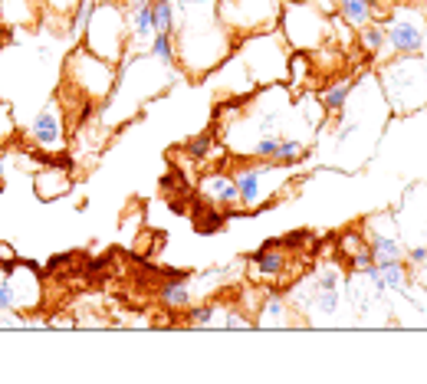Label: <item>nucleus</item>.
I'll list each match as a JSON object with an SVG mask.
<instances>
[{
	"label": "nucleus",
	"mask_w": 427,
	"mask_h": 384,
	"mask_svg": "<svg viewBox=\"0 0 427 384\" xmlns=\"http://www.w3.org/2000/svg\"><path fill=\"white\" fill-rule=\"evenodd\" d=\"M381 27H385V47H391L398 56H414L427 43L424 27L411 20H381Z\"/></svg>",
	"instance_id": "nucleus-3"
},
{
	"label": "nucleus",
	"mask_w": 427,
	"mask_h": 384,
	"mask_svg": "<svg viewBox=\"0 0 427 384\" xmlns=\"http://www.w3.org/2000/svg\"><path fill=\"white\" fill-rule=\"evenodd\" d=\"M95 13V0H79V7H76V20H73V33H85V27H89V20H92Z\"/></svg>",
	"instance_id": "nucleus-23"
},
{
	"label": "nucleus",
	"mask_w": 427,
	"mask_h": 384,
	"mask_svg": "<svg viewBox=\"0 0 427 384\" xmlns=\"http://www.w3.org/2000/svg\"><path fill=\"white\" fill-rule=\"evenodd\" d=\"M313 309H319L323 316H332L335 309H339V292H335V289H319V292H315Z\"/></svg>",
	"instance_id": "nucleus-22"
},
{
	"label": "nucleus",
	"mask_w": 427,
	"mask_h": 384,
	"mask_svg": "<svg viewBox=\"0 0 427 384\" xmlns=\"http://www.w3.org/2000/svg\"><path fill=\"white\" fill-rule=\"evenodd\" d=\"M339 10H342V20L355 30H361L365 23H375V20H378L375 0H339Z\"/></svg>",
	"instance_id": "nucleus-11"
},
{
	"label": "nucleus",
	"mask_w": 427,
	"mask_h": 384,
	"mask_svg": "<svg viewBox=\"0 0 427 384\" xmlns=\"http://www.w3.org/2000/svg\"><path fill=\"white\" fill-rule=\"evenodd\" d=\"M230 178H234L240 191V204L243 207H260V201H263V168H243V171L230 174Z\"/></svg>",
	"instance_id": "nucleus-9"
},
{
	"label": "nucleus",
	"mask_w": 427,
	"mask_h": 384,
	"mask_svg": "<svg viewBox=\"0 0 427 384\" xmlns=\"http://www.w3.org/2000/svg\"><path fill=\"white\" fill-rule=\"evenodd\" d=\"M152 56L162 63L164 69H174V37L171 33H155L152 37Z\"/></svg>",
	"instance_id": "nucleus-14"
},
{
	"label": "nucleus",
	"mask_w": 427,
	"mask_h": 384,
	"mask_svg": "<svg viewBox=\"0 0 427 384\" xmlns=\"http://www.w3.org/2000/svg\"><path fill=\"white\" fill-rule=\"evenodd\" d=\"M299 158H306V144L299 138H279V148H276V164H296Z\"/></svg>",
	"instance_id": "nucleus-17"
},
{
	"label": "nucleus",
	"mask_w": 427,
	"mask_h": 384,
	"mask_svg": "<svg viewBox=\"0 0 427 384\" xmlns=\"http://www.w3.org/2000/svg\"><path fill=\"white\" fill-rule=\"evenodd\" d=\"M355 82H359L355 76L339 79L332 89H325V92H323V99H319V102H323V109L329 112V116H339L342 109L349 106V96H351V89H355Z\"/></svg>",
	"instance_id": "nucleus-12"
},
{
	"label": "nucleus",
	"mask_w": 427,
	"mask_h": 384,
	"mask_svg": "<svg viewBox=\"0 0 427 384\" xmlns=\"http://www.w3.org/2000/svg\"><path fill=\"white\" fill-rule=\"evenodd\" d=\"M355 132H359V125H355V122H345V125L335 132V138H339V142H345V138H351Z\"/></svg>",
	"instance_id": "nucleus-28"
},
{
	"label": "nucleus",
	"mask_w": 427,
	"mask_h": 384,
	"mask_svg": "<svg viewBox=\"0 0 427 384\" xmlns=\"http://www.w3.org/2000/svg\"><path fill=\"white\" fill-rule=\"evenodd\" d=\"M250 263H253L256 276L276 279V276H283V269H286V263H289V256L283 253V243L270 240V243H263V247H260L253 256H250Z\"/></svg>",
	"instance_id": "nucleus-4"
},
{
	"label": "nucleus",
	"mask_w": 427,
	"mask_h": 384,
	"mask_svg": "<svg viewBox=\"0 0 427 384\" xmlns=\"http://www.w3.org/2000/svg\"><path fill=\"white\" fill-rule=\"evenodd\" d=\"M404 256H408V263H414V266H424L427 263V247H414V250H408Z\"/></svg>",
	"instance_id": "nucleus-26"
},
{
	"label": "nucleus",
	"mask_w": 427,
	"mask_h": 384,
	"mask_svg": "<svg viewBox=\"0 0 427 384\" xmlns=\"http://www.w3.org/2000/svg\"><path fill=\"white\" fill-rule=\"evenodd\" d=\"M260 309H263V312H260V326H283L286 322V309L276 296H266V302Z\"/></svg>",
	"instance_id": "nucleus-19"
},
{
	"label": "nucleus",
	"mask_w": 427,
	"mask_h": 384,
	"mask_svg": "<svg viewBox=\"0 0 427 384\" xmlns=\"http://www.w3.org/2000/svg\"><path fill=\"white\" fill-rule=\"evenodd\" d=\"M349 266L355 269V273H365L368 266H375V256H371L368 243H365V247H359L355 253H349Z\"/></svg>",
	"instance_id": "nucleus-25"
},
{
	"label": "nucleus",
	"mask_w": 427,
	"mask_h": 384,
	"mask_svg": "<svg viewBox=\"0 0 427 384\" xmlns=\"http://www.w3.org/2000/svg\"><path fill=\"white\" fill-rule=\"evenodd\" d=\"M152 20L155 33H171L174 37V7H171V0H152Z\"/></svg>",
	"instance_id": "nucleus-15"
},
{
	"label": "nucleus",
	"mask_w": 427,
	"mask_h": 384,
	"mask_svg": "<svg viewBox=\"0 0 427 384\" xmlns=\"http://www.w3.org/2000/svg\"><path fill=\"white\" fill-rule=\"evenodd\" d=\"M276 148H279V135H260L250 154H253V158H260V161H273Z\"/></svg>",
	"instance_id": "nucleus-21"
},
{
	"label": "nucleus",
	"mask_w": 427,
	"mask_h": 384,
	"mask_svg": "<svg viewBox=\"0 0 427 384\" xmlns=\"http://www.w3.org/2000/svg\"><path fill=\"white\" fill-rule=\"evenodd\" d=\"M0 312H17V292L10 276H0Z\"/></svg>",
	"instance_id": "nucleus-24"
},
{
	"label": "nucleus",
	"mask_w": 427,
	"mask_h": 384,
	"mask_svg": "<svg viewBox=\"0 0 427 384\" xmlns=\"http://www.w3.org/2000/svg\"><path fill=\"white\" fill-rule=\"evenodd\" d=\"M69 66L83 69V76L79 73H69V79H73V86H76V92L83 99H92V102H99V99H105L109 92H112L115 86V69L109 59L95 56L92 49H76L73 53V59H69Z\"/></svg>",
	"instance_id": "nucleus-1"
},
{
	"label": "nucleus",
	"mask_w": 427,
	"mask_h": 384,
	"mask_svg": "<svg viewBox=\"0 0 427 384\" xmlns=\"http://www.w3.org/2000/svg\"><path fill=\"white\" fill-rule=\"evenodd\" d=\"M184 151H188V158H194V161H208L210 154H214V132H200L198 138H191V142L184 144Z\"/></svg>",
	"instance_id": "nucleus-18"
},
{
	"label": "nucleus",
	"mask_w": 427,
	"mask_h": 384,
	"mask_svg": "<svg viewBox=\"0 0 427 384\" xmlns=\"http://www.w3.org/2000/svg\"><path fill=\"white\" fill-rule=\"evenodd\" d=\"M368 283H375V289H388V292H404L408 289V273H404V259L395 263H375L365 269Z\"/></svg>",
	"instance_id": "nucleus-5"
},
{
	"label": "nucleus",
	"mask_w": 427,
	"mask_h": 384,
	"mask_svg": "<svg viewBox=\"0 0 427 384\" xmlns=\"http://www.w3.org/2000/svg\"><path fill=\"white\" fill-rule=\"evenodd\" d=\"M217 302H204V306H194L188 309V322L191 326H198V328H208L214 326V318H217Z\"/></svg>",
	"instance_id": "nucleus-20"
},
{
	"label": "nucleus",
	"mask_w": 427,
	"mask_h": 384,
	"mask_svg": "<svg viewBox=\"0 0 427 384\" xmlns=\"http://www.w3.org/2000/svg\"><path fill=\"white\" fill-rule=\"evenodd\" d=\"M158 302H162L168 312H181V309H188V306H191L188 273H174V276H164V283L158 286Z\"/></svg>",
	"instance_id": "nucleus-6"
},
{
	"label": "nucleus",
	"mask_w": 427,
	"mask_h": 384,
	"mask_svg": "<svg viewBox=\"0 0 427 384\" xmlns=\"http://www.w3.org/2000/svg\"><path fill=\"white\" fill-rule=\"evenodd\" d=\"M33 184H37V194L40 201H53V197H63V194L73 187V178H69L66 168H43V171H37V178H33Z\"/></svg>",
	"instance_id": "nucleus-7"
},
{
	"label": "nucleus",
	"mask_w": 427,
	"mask_h": 384,
	"mask_svg": "<svg viewBox=\"0 0 427 384\" xmlns=\"http://www.w3.org/2000/svg\"><path fill=\"white\" fill-rule=\"evenodd\" d=\"M128 27H132V37H155V20H152V0H142V4H135V13L128 20Z\"/></svg>",
	"instance_id": "nucleus-13"
},
{
	"label": "nucleus",
	"mask_w": 427,
	"mask_h": 384,
	"mask_svg": "<svg viewBox=\"0 0 427 384\" xmlns=\"http://www.w3.org/2000/svg\"><path fill=\"white\" fill-rule=\"evenodd\" d=\"M359 43L368 56L371 53H378V49L385 47V27H381L378 20H375V23H365V27L359 30Z\"/></svg>",
	"instance_id": "nucleus-16"
},
{
	"label": "nucleus",
	"mask_w": 427,
	"mask_h": 384,
	"mask_svg": "<svg viewBox=\"0 0 427 384\" xmlns=\"http://www.w3.org/2000/svg\"><path fill=\"white\" fill-rule=\"evenodd\" d=\"M250 326H253V322L243 318L240 312H230V316H227V328H250Z\"/></svg>",
	"instance_id": "nucleus-27"
},
{
	"label": "nucleus",
	"mask_w": 427,
	"mask_h": 384,
	"mask_svg": "<svg viewBox=\"0 0 427 384\" xmlns=\"http://www.w3.org/2000/svg\"><path fill=\"white\" fill-rule=\"evenodd\" d=\"M30 138H33L40 148H47V151H59V148L66 144V122H63L59 102H47V106L33 116V122H30Z\"/></svg>",
	"instance_id": "nucleus-2"
},
{
	"label": "nucleus",
	"mask_w": 427,
	"mask_h": 384,
	"mask_svg": "<svg viewBox=\"0 0 427 384\" xmlns=\"http://www.w3.org/2000/svg\"><path fill=\"white\" fill-rule=\"evenodd\" d=\"M200 191L208 194L214 207H234V204H240L237 184H234V178H227V174H208L204 184H200Z\"/></svg>",
	"instance_id": "nucleus-8"
},
{
	"label": "nucleus",
	"mask_w": 427,
	"mask_h": 384,
	"mask_svg": "<svg viewBox=\"0 0 427 384\" xmlns=\"http://www.w3.org/2000/svg\"><path fill=\"white\" fill-rule=\"evenodd\" d=\"M365 243H368L375 263H395V259H404V247H401L398 237H388V233H368Z\"/></svg>",
	"instance_id": "nucleus-10"
}]
</instances>
